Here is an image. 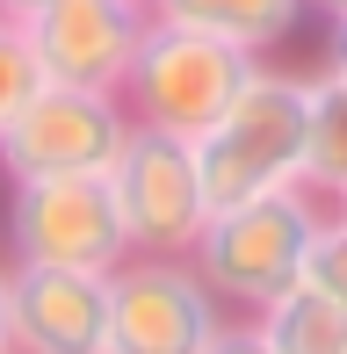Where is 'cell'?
Returning <instances> with one entry per match:
<instances>
[{
	"mask_svg": "<svg viewBox=\"0 0 347 354\" xmlns=\"http://www.w3.org/2000/svg\"><path fill=\"white\" fill-rule=\"evenodd\" d=\"M109 275L8 261V354H102Z\"/></svg>",
	"mask_w": 347,
	"mask_h": 354,
	"instance_id": "obj_9",
	"label": "cell"
},
{
	"mask_svg": "<svg viewBox=\"0 0 347 354\" xmlns=\"http://www.w3.org/2000/svg\"><path fill=\"white\" fill-rule=\"evenodd\" d=\"M311 15H326V22H333V15H347V0H304Z\"/></svg>",
	"mask_w": 347,
	"mask_h": 354,
	"instance_id": "obj_19",
	"label": "cell"
},
{
	"mask_svg": "<svg viewBox=\"0 0 347 354\" xmlns=\"http://www.w3.org/2000/svg\"><path fill=\"white\" fill-rule=\"evenodd\" d=\"M109 188H116L131 253H188L196 232H203V217H210L196 145L174 138V131H145V123H131L123 152L109 159Z\"/></svg>",
	"mask_w": 347,
	"mask_h": 354,
	"instance_id": "obj_7",
	"label": "cell"
},
{
	"mask_svg": "<svg viewBox=\"0 0 347 354\" xmlns=\"http://www.w3.org/2000/svg\"><path fill=\"white\" fill-rule=\"evenodd\" d=\"M333 210H340V217H347V188H340V196H333Z\"/></svg>",
	"mask_w": 347,
	"mask_h": 354,
	"instance_id": "obj_20",
	"label": "cell"
},
{
	"mask_svg": "<svg viewBox=\"0 0 347 354\" xmlns=\"http://www.w3.org/2000/svg\"><path fill=\"white\" fill-rule=\"evenodd\" d=\"M37 8H44V0H0V22H29Z\"/></svg>",
	"mask_w": 347,
	"mask_h": 354,
	"instance_id": "obj_17",
	"label": "cell"
},
{
	"mask_svg": "<svg viewBox=\"0 0 347 354\" xmlns=\"http://www.w3.org/2000/svg\"><path fill=\"white\" fill-rule=\"evenodd\" d=\"M196 167L210 210L268 188H304V73L254 66L225 116L196 138Z\"/></svg>",
	"mask_w": 347,
	"mask_h": 354,
	"instance_id": "obj_2",
	"label": "cell"
},
{
	"mask_svg": "<svg viewBox=\"0 0 347 354\" xmlns=\"http://www.w3.org/2000/svg\"><path fill=\"white\" fill-rule=\"evenodd\" d=\"M326 66L347 73V15H333V29H326Z\"/></svg>",
	"mask_w": 347,
	"mask_h": 354,
	"instance_id": "obj_16",
	"label": "cell"
},
{
	"mask_svg": "<svg viewBox=\"0 0 347 354\" xmlns=\"http://www.w3.org/2000/svg\"><path fill=\"white\" fill-rule=\"evenodd\" d=\"M131 138V109L109 87H66L44 80L22 102V116L0 131V174L44 181V174H109V159Z\"/></svg>",
	"mask_w": 347,
	"mask_h": 354,
	"instance_id": "obj_6",
	"label": "cell"
},
{
	"mask_svg": "<svg viewBox=\"0 0 347 354\" xmlns=\"http://www.w3.org/2000/svg\"><path fill=\"white\" fill-rule=\"evenodd\" d=\"M160 22H188V29H210V37L239 44V51H275V44L297 37L304 22V0H145Z\"/></svg>",
	"mask_w": 347,
	"mask_h": 354,
	"instance_id": "obj_10",
	"label": "cell"
},
{
	"mask_svg": "<svg viewBox=\"0 0 347 354\" xmlns=\"http://www.w3.org/2000/svg\"><path fill=\"white\" fill-rule=\"evenodd\" d=\"M319 224H326V196H311V188H268L246 203H217L188 246V268L210 282V297L232 318H254L282 289L304 282Z\"/></svg>",
	"mask_w": 347,
	"mask_h": 354,
	"instance_id": "obj_1",
	"label": "cell"
},
{
	"mask_svg": "<svg viewBox=\"0 0 347 354\" xmlns=\"http://www.w3.org/2000/svg\"><path fill=\"white\" fill-rule=\"evenodd\" d=\"M210 354H268V347H261L254 318H225V333L210 340Z\"/></svg>",
	"mask_w": 347,
	"mask_h": 354,
	"instance_id": "obj_15",
	"label": "cell"
},
{
	"mask_svg": "<svg viewBox=\"0 0 347 354\" xmlns=\"http://www.w3.org/2000/svg\"><path fill=\"white\" fill-rule=\"evenodd\" d=\"M8 253L37 268H109L131 261L116 188L109 174H44V181H8Z\"/></svg>",
	"mask_w": 347,
	"mask_h": 354,
	"instance_id": "obj_4",
	"label": "cell"
},
{
	"mask_svg": "<svg viewBox=\"0 0 347 354\" xmlns=\"http://www.w3.org/2000/svg\"><path fill=\"white\" fill-rule=\"evenodd\" d=\"M152 8L145 0H44L22 22L29 51H37L44 80H66V87H123L131 51L145 37Z\"/></svg>",
	"mask_w": 347,
	"mask_h": 354,
	"instance_id": "obj_8",
	"label": "cell"
},
{
	"mask_svg": "<svg viewBox=\"0 0 347 354\" xmlns=\"http://www.w3.org/2000/svg\"><path fill=\"white\" fill-rule=\"evenodd\" d=\"M254 333H261L268 354H347V304H333L311 282H297L268 311H254Z\"/></svg>",
	"mask_w": 347,
	"mask_h": 354,
	"instance_id": "obj_12",
	"label": "cell"
},
{
	"mask_svg": "<svg viewBox=\"0 0 347 354\" xmlns=\"http://www.w3.org/2000/svg\"><path fill=\"white\" fill-rule=\"evenodd\" d=\"M37 87H44V66H37V51H29L22 22H0V131L22 116V102Z\"/></svg>",
	"mask_w": 347,
	"mask_h": 354,
	"instance_id": "obj_13",
	"label": "cell"
},
{
	"mask_svg": "<svg viewBox=\"0 0 347 354\" xmlns=\"http://www.w3.org/2000/svg\"><path fill=\"white\" fill-rule=\"evenodd\" d=\"M0 354H8V261H0Z\"/></svg>",
	"mask_w": 347,
	"mask_h": 354,
	"instance_id": "obj_18",
	"label": "cell"
},
{
	"mask_svg": "<svg viewBox=\"0 0 347 354\" xmlns=\"http://www.w3.org/2000/svg\"><path fill=\"white\" fill-rule=\"evenodd\" d=\"M304 282H311V289H326L333 304H347V217L333 210V203H326V224H319V239H311Z\"/></svg>",
	"mask_w": 347,
	"mask_h": 354,
	"instance_id": "obj_14",
	"label": "cell"
},
{
	"mask_svg": "<svg viewBox=\"0 0 347 354\" xmlns=\"http://www.w3.org/2000/svg\"><path fill=\"white\" fill-rule=\"evenodd\" d=\"M304 188L333 203L347 188V73H304Z\"/></svg>",
	"mask_w": 347,
	"mask_h": 354,
	"instance_id": "obj_11",
	"label": "cell"
},
{
	"mask_svg": "<svg viewBox=\"0 0 347 354\" xmlns=\"http://www.w3.org/2000/svg\"><path fill=\"white\" fill-rule=\"evenodd\" d=\"M225 318L232 311L188 268V253H131L109 268L102 354H210Z\"/></svg>",
	"mask_w": 347,
	"mask_h": 354,
	"instance_id": "obj_5",
	"label": "cell"
},
{
	"mask_svg": "<svg viewBox=\"0 0 347 354\" xmlns=\"http://www.w3.org/2000/svg\"><path fill=\"white\" fill-rule=\"evenodd\" d=\"M254 66H261V58L239 51V44L152 15L116 94H123V109H131V123H145V131H174V138L196 145L217 116H225V102L246 87Z\"/></svg>",
	"mask_w": 347,
	"mask_h": 354,
	"instance_id": "obj_3",
	"label": "cell"
}]
</instances>
